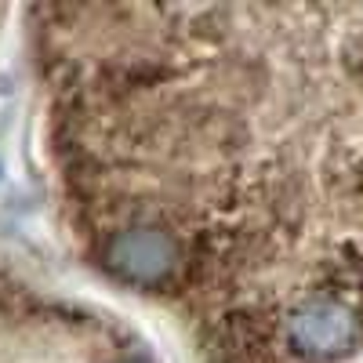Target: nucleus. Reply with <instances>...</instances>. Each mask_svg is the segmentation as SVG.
<instances>
[{
	"mask_svg": "<svg viewBox=\"0 0 363 363\" xmlns=\"http://www.w3.org/2000/svg\"><path fill=\"white\" fill-rule=\"evenodd\" d=\"M109 265H116L120 272H128L131 280H160L174 269L178 262V240L157 225H131V229H120L109 236V247H106Z\"/></svg>",
	"mask_w": 363,
	"mask_h": 363,
	"instance_id": "obj_2",
	"label": "nucleus"
},
{
	"mask_svg": "<svg viewBox=\"0 0 363 363\" xmlns=\"http://www.w3.org/2000/svg\"><path fill=\"white\" fill-rule=\"evenodd\" d=\"M287 338L309 356H335L363 338V316L335 298H309L287 320Z\"/></svg>",
	"mask_w": 363,
	"mask_h": 363,
	"instance_id": "obj_1",
	"label": "nucleus"
}]
</instances>
